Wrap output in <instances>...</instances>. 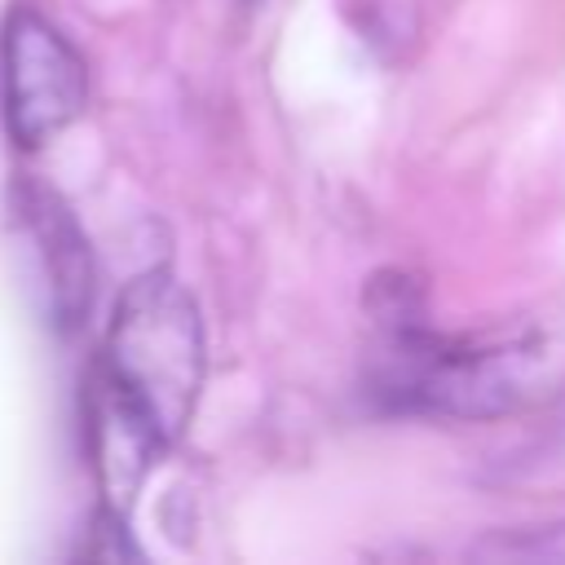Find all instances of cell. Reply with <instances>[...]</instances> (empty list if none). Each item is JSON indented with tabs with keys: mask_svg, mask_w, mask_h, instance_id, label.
Instances as JSON below:
<instances>
[{
	"mask_svg": "<svg viewBox=\"0 0 565 565\" xmlns=\"http://www.w3.org/2000/svg\"><path fill=\"white\" fill-rule=\"evenodd\" d=\"M393 411L503 419L565 397V305H543L477 331H428L424 318L384 327L371 375Z\"/></svg>",
	"mask_w": 565,
	"mask_h": 565,
	"instance_id": "cell-1",
	"label": "cell"
},
{
	"mask_svg": "<svg viewBox=\"0 0 565 565\" xmlns=\"http://www.w3.org/2000/svg\"><path fill=\"white\" fill-rule=\"evenodd\" d=\"M203 362V318L194 296L168 269H150L115 300L93 375L115 388L163 446H172L194 415Z\"/></svg>",
	"mask_w": 565,
	"mask_h": 565,
	"instance_id": "cell-2",
	"label": "cell"
},
{
	"mask_svg": "<svg viewBox=\"0 0 565 565\" xmlns=\"http://www.w3.org/2000/svg\"><path fill=\"white\" fill-rule=\"evenodd\" d=\"M88 102V66L35 9H13L0 35V110L22 150L53 141Z\"/></svg>",
	"mask_w": 565,
	"mask_h": 565,
	"instance_id": "cell-3",
	"label": "cell"
},
{
	"mask_svg": "<svg viewBox=\"0 0 565 565\" xmlns=\"http://www.w3.org/2000/svg\"><path fill=\"white\" fill-rule=\"evenodd\" d=\"M18 216H22L26 238L35 243V260H40L53 327L57 331H79L88 309H93V291H97L93 247H88L79 221L71 216V207L62 203L57 190L35 185V181L18 185Z\"/></svg>",
	"mask_w": 565,
	"mask_h": 565,
	"instance_id": "cell-4",
	"label": "cell"
},
{
	"mask_svg": "<svg viewBox=\"0 0 565 565\" xmlns=\"http://www.w3.org/2000/svg\"><path fill=\"white\" fill-rule=\"evenodd\" d=\"M88 450L102 486V508L128 516L137 490L146 486L154 459L168 450L154 428L97 375L88 380Z\"/></svg>",
	"mask_w": 565,
	"mask_h": 565,
	"instance_id": "cell-5",
	"label": "cell"
},
{
	"mask_svg": "<svg viewBox=\"0 0 565 565\" xmlns=\"http://www.w3.org/2000/svg\"><path fill=\"white\" fill-rule=\"evenodd\" d=\"M344 13L358 35L384 57H397V49H406L419 31L415 0H344Z\"/></svg>",
	"mask_w": 565,
	"mask_h": 565,
	"instance_id": "cell-6",
	"label": "cell"
},
{
	"mask_svg": "<svg viewBox=\"0 0 565 565\" xmlns=\"http://www.w3.org/2000/svg\"><path fill=\"white\" fill-rule=\"evenodd\" d=\"M79 556H88V561H124V556H141L137 543L128 539V516L102 508L97 521H93V530H88V539H84V547H79Z\"/></svg>",
	"mask_w": 565,
	"mask_h": 565,
	"instance_id": "cell-7",
	"label": "cell"
}]
</instances>
